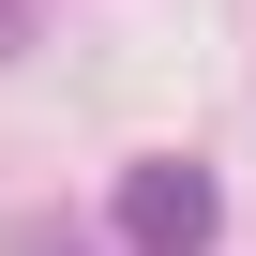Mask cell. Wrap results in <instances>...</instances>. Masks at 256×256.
Masks as SVG:
<instances>
[{
	"mask_svg": "<svg viewBox=\"0 0 256 256\" xmlns=\"http://www.w3.org/2000/svg\"><path fill=\"white\" fill-rule=\"evenodd\" d=\"M211 226H226V196H211V166H181V151H151L136 181H120V241H136V256H211Z\"/></svg>",
	"mask_w": 256,
	"mask_h": 256,
	"instance_id": "1",
	"label": "cell"
}]
</instances>
